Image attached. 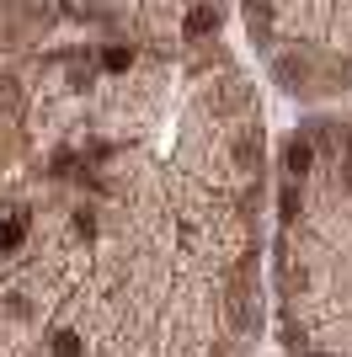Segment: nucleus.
<instances>
[{
  "instance_id": "obj_1",
  "label": "nucleus",
  "mask_w": 352,
  "mask_h": 357,
  "mask_svg": "<svg viewBox=\"0 0 352 357\" xmlns=\"http://www.w3.org/2000/svg\"><path fill=\"white\" fill-rule=\"evenodd\" d=\"M17 240H21V218H11V224L0 229V245H17Z\"/></svg>"
},
{
  "instance_id": "obj_2",
  "label": "nucleus",
  "mask_w": 352,
  "mask_h": 357,
  "mask_svg": "<svg viewBox=\"0 0 352 357\" xmlns=\"http://www.w3.org/2000/svg\"><path fill=\"white\" fill-rule=\"evenodd\" d=\"M59 357H81V347H75V336H59Z\"/></svg>"
}]
</instances>
